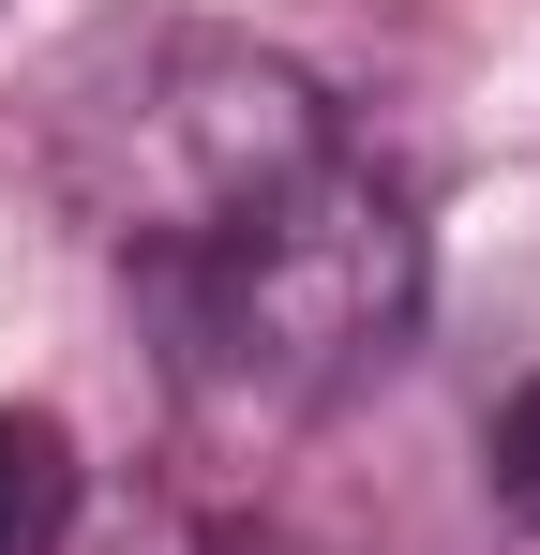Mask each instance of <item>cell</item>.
I'll list each match as a JSON object with an SVG mask.
<instances>
[{"mask_svg":"<svg viewBox=\"0 0 540 555\" xmlns=\"http://www.w3.org/2000/svg\"><path fill=\"white\" fill-rule=\"evenodd\" d=\"M76 495H90L76 436L46 405H0V555H61L76 541Z\"/></svg>","mask_w":540,"mask_h":555,"instance_id":"cell-3","label":"cell"},{"mask_svg":"<svg viewBox=\"0 0 540 555\" xmlns=\"http://www.w3.org/2000/svg\"><path fill=\"white\" fill-rule=\"evenodd\" d=\"M210 555H331V541H300V526H210Z\"/></svg>","mask_w":540,"mask_h":555,"instance_id":"cell-5","label":"cell"},{"mask_svg":"<svg viewBox=\"0 0 540 555\" xmlns=\"http://www.w3.org/2000/svg\"><path fill=\"white\" fill-rule=\"evenodd\" d=\"M136 331L166 361V405L210 451H270L300 421H331L360 375L421 331V210L375 151H331L285 195L226 210L210 241L136 256Z\"/></svg>","mask_w":540,"mask_h":555,"instance_id":"cell-1","label":"cell"},{"mask_svg":"<svg viewBox=\"0 0 540 555\" xmlns=\"http://www.w3.org/2000/svg\"><path fill=\"white\" fill-rule=\"evenodd\" d=\"M346 120L300 61H270L241 30H136L105 91L61 105V195L90 210V241L136 271V256H180L210 241L226 210L285 195L300 166H331Z\"/></svg>","mask_w":540,"mask_h":555,"instance_id":"cell-2","label":"cell"},{"mask_svg":"<svg viewBox=\"0 0 540 555\" xmlns=\"http://www.w3.org/2000/svg\"><path fill=\"white\" fill-rule=\"evenodd\" d=\"M480 480H496V511H511V526L540 541V375L511 390V405H496V421H480Z\"/></svg>","mask_w":540,"mask_h":555,"instance_id":"cell-4","label":"cell"}]
</instances>
